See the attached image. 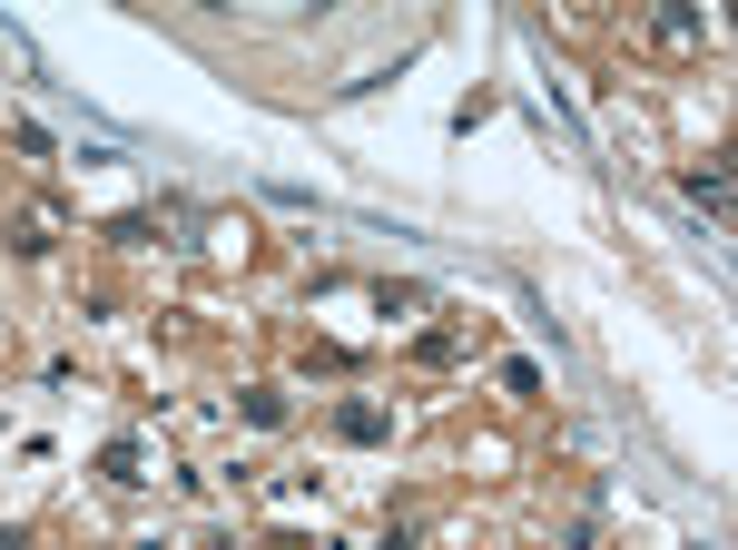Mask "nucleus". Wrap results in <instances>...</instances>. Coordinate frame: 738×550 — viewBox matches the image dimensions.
Instances as JSON below:
<instances>
[{
	"mask_svg": "<svg viewBox=\"0 0 738 550\" xmlns=\"http://www.w3.org/2000/svg\"><path fill=\"white\" fill-rule=\"evenodd\" d=\"M0 550H30V541H20V531H0Z\"/></svg>",
	"mask_w": 738,
	"mask_h": 550,
	"instance_id": "nucleus-1",
	"label": "nucleus"
}]
</instances>
